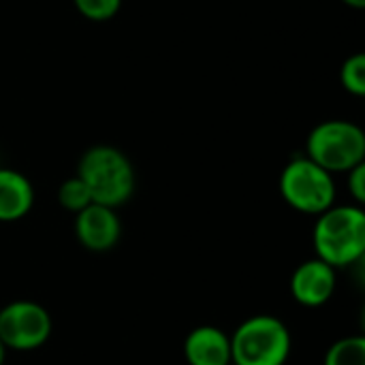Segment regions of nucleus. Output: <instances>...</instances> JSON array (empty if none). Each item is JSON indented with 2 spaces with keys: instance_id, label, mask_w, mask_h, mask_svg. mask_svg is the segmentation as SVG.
Instances as JSON below:
<instances>
[{
  "instance_id": "obj_10",
  "label": "nucleus",
  "mask_w": 365,
  "mask_h": 365,
  "mask_svg": "<svg viewBox=\"0 0 365 365\" xmlns=\"http://www.w3.org/2000/svg\"><path fill=\"white\" fill-rule=\"evenodd\" d=\"M34 186L32 182L15 171L0 167V222H17L32 212Z\"/></svg>"
},
{
  "instance_id": "obj_14",
  "label": "nucleus",
  "mask_w": 365,
  "mask_h": 365,
  "mask_svg": "<svg viewBox=\"0 0 365 365\" xmlns=\"http://www.w3.org/2000/svg\"><path fill=\"white\" fill-rule=\"evenodd\" d=\"M73 4L81 17L96 24L113 19L122 9V0H73Z\"/></svg>"
},
{
  "instance_id": "obj_15",
  "label": "nucleus",
  "mask_w": 365,
  "mask_h": 365,
  "mask_svg": "<svg viewBox=\"0 0 365 365\" xmlns=\"http://www.w3.org/2000/svg\"><path fill=\"white\" fill-rule=\"evenodd\" d=\"M346 184H349V192L355 199V205H364L365 203V163L353 167L346 173Z\"/></svg>"
},
{
  "instance_id": "obj_13",
  "label": "nucleus",
  "mask_w": 365,
  "mask_h": 365,
  "mask_svg": "<svg viewBox=\"0 0 365 365\" xmlns=\"http://www.w3.org/2000/svg\"><path fill=\"white\" fill-rule=\"evenodd\" d=\"M58 203L66 212L79 214L81 210H86L92 203V197H90L88 186L77 175H73V178H68V180H64L60 184V188H58Z\"/></svg>"
},
{
  "instance_id": "obj_12",
  "label": "nucleus",
  "mask_w": 365,
  "mask_h": 365,
  "mask_svg": "<svg viewBox=\"0 0 365 365\" xmlns=\"http://www.w3.org/2000/svg\"><path fill=\"white\" fill-rule=\"evenodd\" d=\"M340 83L351 96H355V98L365 96V53L357 51L342 62Z\"/></svg>"
},
{
  "instance_id": "obj_16",
  "label": "nucleus",
  "mask_w": 365,
  "mask_h": 365,
  "mask_svg": "<svg viewBox=\"0 0 365 365\" xmlns=\"http://www.w3.org/2000/svg\"><path fill=\"white\" fill-rule=\"evenodd\" d=\"M342 2H344L346 6H351V9H357V11L365 6V0H342Z\"/></svg>"
},
{
  "instance_id": "obj_11",
  "label": "nucleus",
  "mask_w": 365,
  "mask_h": 365,
  "mask_svg": "<svg viewBox=\"0 0 365 365\" xmlns=\"http://www.w3.org/2000/svg\"><path fill=\"white\" fill-rule=\"evenodd\" d=\"M323 365H365L364 336H349L334 342L325 353Z\"/></svg>"
},
{
  "instance_id": "obj_7",
  "label": "nucleus",
  "mask_w": 365,
  "mask_h": 365,
  "mask_svg": "<svg viewBox=\"0 0 365 365\" xmlns=\"http://www.w3.org/2000/svg\"><path fill=\"white\" fill-rule=\"evenodd\" d=\"M75 237L90 252H109L122 237V222L115 210L90 203L75 214Z\"/></svg>"
},
{
  "instance_id": "obj_2",
  "label": "nucleus",
  "mask_w": 365,
  "mask_h": 365,
  "mask_svg": "<svg viewBox=\"0 0 365 365\" xmlns=\"http://www.w3.org/2000/svg\"><path fill=\"white\" fill-rule=\"evenodd\" d=\"M317 259L344 269L365 255V212L361 205H331L317 216L312 233Z\"/></svg>"
},
{
  "instance_id": "obj_6",
  "label": "nucleus",
  "mask_w": 365,
  "mask_h": 365,
  "mask_svg": "<svg viewBox=\"0 0 365 365\" xmlns=\"http://www.w3.org/2000/svg\"><path fill=\"white\" fill-rule=\"evenodd\" d=\"M53 323L49 312L30 299H15L0 308V342L6 351L30 353L47 344Z\"/></svg>"
},
{
  "instance_id": "obj_3",
  "label": "nucleus",
  "mask_w": 365,
  "mask_h": 365,
  "mask_svg": "<svg viewBox=\"0 0 365 365\" xmlns=\"http://www.w3.org/2000/svg\"><path fill=\"white\" fill-rule=\"evenodd\" d=\"M231 365H284L291 355V331L272 314L246 319L229 336Z\"/></svg>"
},
{
  "instance_id": "obj_4",
  "label": "nucleus",
  "mask_w": 365,
  "mask_h": 365,
  "mask_svg": "<svg viewBox=\"0 0 365 365\" xmlns=\"http://www.w3.org/2000/svg\"><path fill=\"white\" fill-rule=\"evenodd\" d=\"M306 156L334 173H349L365 163L364 128L349 120H325L306 139Z\"/></svg>"
},
{
  "instance_id": "obj_1",
  "label": "nucleus",
  "mask_w": 365,
  "mask_h": 365,
  "mask_svg": "<svg viewBox=\"0 0 365 365\" xmlns=\"http://www.w3.org/2000/svg\"><path fill=\"white\" fill-rule=\"evenodd\" d=\"M75 175L88 186L92 203L111 210L128 203L137 186L130 158L122 150L107 143L88 148L77 163Z\"/></svg>"
},
{
  "instance_id": "obj_17",
  "label": "nucleus",
  "mask_w": 365,
  "mask_h": 365,
  "mask_svg": "<svg viewBox=\"0 0 365 365\" xmlns=\"http://www.w3.org/2000/svg\"><path fill=\"white\" fill-rule=\"evenodd\" d=\"M4 359H6V349H4V344L0 342V365H4Z\"/></svg>"
},
{
  "instance_id": "obj_5",
  "label": "nucleus",
  "mask_w": 365,
  "mask_h": 365,
  "mask_svg": "<svg viewBox=\"0 0 365 365\" xmlns=\"http://www.w3.org/2000/svg\"><path fill=\"white\" fill-rule=\"evenodd\" d=\"M280 195L295 212L319 216L336 205V180L308 156H297L280 173Z\"/></svg>"
},
{
  "instance_id": "obj_9",
  "label": "nucleus",
  "mask_w": 365,
  "mask_h": 365,
  "mask_svg": "<svg viewBox=\"0 0 365 365\" xmlns=\"http://www.w3.org/2000/svg\"><path fill=\"white\" fill-rule=\"evenodd\" d=\"M184 357L188 365H231L229 334L214 325L195 327L184 340Z\"/></svg>"
},
{
  "instance_id": "obj_8",
  "label": "nucleus",
  "mask_w": 365,
  "mask_h": 365,
  "mask_svg": "<svg viewBox=\"0 0 365 365\" xmlns=\"http://www.w3.org/2000/svg\"><path fill=\"white\" fill-rule=\"evenodd\" d=\"M336 269L321 259L304 261L291 276V295L304 308H321L336 293Z\"/></svg>"
}]
</instances>
